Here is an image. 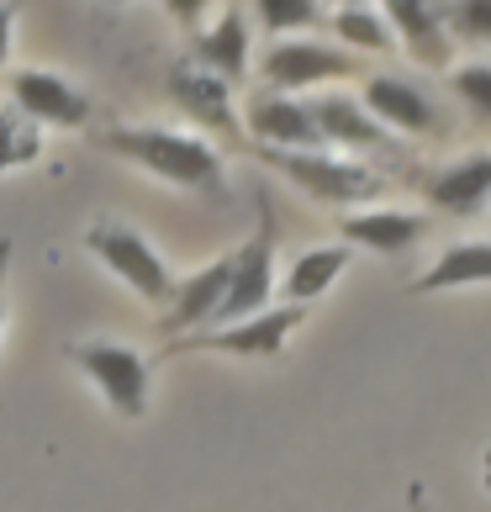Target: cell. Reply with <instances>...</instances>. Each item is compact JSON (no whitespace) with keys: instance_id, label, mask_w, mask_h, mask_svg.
<instances>
[{"instance_id":"6da1fadb","label":"cell","mask_w":491,"mask_h":512,"mask_svg":"<svg viewBox=\"0 0 491 512\" xmlns=\"http://www.w3.org/2000/svg\"><path fill=\"white\" fill-rule=\"evenodd\" d=\"M101 148L169 185H185V191H222V159L206 138H185V132L164 127H117L101 138Z\"/></svg>"},{"instance_id":"7a4b0ae2","label":"cell","mask_w":491,"mask_h":512,"mask_svg":"<svg viewBox=\"0 0 491 512\" xmlns=\"http://www.w3.org/2000/svg\"><path fill=\"white\" fill-rule=\"evenodd\" d=\"M85 249L96 254L117 280H127L143 301H154V307H169V301H175V275H169V264L159 259V249L138 233V227L101 222V227L85 233Z\"/></svg>"},{"instance_id":"3957f363","label":"cell","mask_w":491,"mask_h":512,"mask_svg":"<svg viewBox=\"0 0 491 512\" xmlns=\"http://www.w3.org/2000/svg\"><path fill=\"white\" fill-rule=\"evenodd\" d=\"M259 159L280 169L291 185H301L312 201L323 206H354V201H370L381 196V175L354 159H338V154H286V148H259Z\"/></svg>"},{"instance_id":"277c9868","label":"cell","mask_w":491,"mask_h":512,"mask_svg":"<svg viewBox=\"0 0 491 512\" xmlns=\"http://www.w3.org/2000/svg\"><path fill=\"white\" fill-rule=\"evenodd\" d=\"M270 291H275V206L259 196V233L233 254V280H228V301L212 322L233 328L243 317H259L270 307Z\"/></svg>"},{"instance_id":"5b68a950","label":"cell","mask_w":491,"mask_h":512,"mask_svg":"<svg viewBox=\"0 0 491 512\" xmlns=\"http://www.w3.org/2000/svg\"><path fill=\"white\" fill-rule=\"evenodd\" d=\"M69 359L101 386L117 417L148 412V359L127 344H69Z\"/></svg>"},{"instance_id":"8992f818","label":"cell","mask_w":491,"mask_h":512,"mask_svg":"<svg viewBox=\"0 0 491 512\" xmlns=\"http://www.w3.org/2000/svg\"><path fill=\"white\" fill-rule=\"evenodd\" d=\"M296 322H307V307H275V312H259V317H243L233 328H206L191 333L169 349H201V354H238V359H275L286 333Z\"/></svg>"},{"instance_id":"52a82bcc","label":"cell","mask_w":491,"mask_h":512,"mask_svg":"<svg viewBox=\"0 0 491 512\" xmlns=\"http://www.w3.org/2000/svg\"><path fill=\"white\" fill-rule=\"evenodd\" d=\"M6 85H11V106H16L22 122L85 127V117H90V96H80V90L53 69H16Z\"/></svg>"},{"instance_id":"ba28073f","label":"cell","mask_w":491,"mask_h":512,"mask_svg":"<svg viewBox=\"0 0 491 512\" xmlns=\"http://www.w3.org/2000/svg\"><path fill=\"white\" fill-rule=\"evenodd\" d=\"M354 74V59L344 48H328V43H275L264 53V80H270L280 96H301L312 85H328V80H344Z\"/></svg>"},{"instance_id":"9c48e42d","label":"cell","mask_w":491,"mask_h":512,"mask_svg":"<svg viewBox=\"0 0 491 512\" xmlns=\"http://www.w3.org/2000/svg\"><path fill=\"white\" fill-rule=\"evenodd\" d=\"M360 106L381 127H396V132H428V138H433V132H444L439 106H433L412 80H396V74H375V80H365Z\"/></svg>"},{"instance_id":"30bf717a","label":"cell","mask_w":491,"mask_h":512,"mask_svg":"<svg viewBox=\"0 0 491 512\" xmlns=\"http://www.w3.org/2000/svg\"><path fill=\"white\" fill-rule=\"evenodd\" d=\"M249 132L259 138V148H286V154H296V148H323L312 106L296 96H280V90L249 101Z\"/></svg>"},{"instance_id":"8fae6325","label":"cell","mask_w":491,"mask_h":512,"mask_svg":"<svg viewBox=\"0 0 491 512\" xmlns=\"http://www.w3.org/2000/svg\"><path fill=\"white\" fill-rule=\"evenodd\" d=\"M228 280H233V254H222L212 264H201L196 275L175 280V301L164 307V328L169 333H191L201 322H212L228 301Z\"/></svg>"},{"instance_id":"7c38bea8","label":"cell","mask_w":491,"mask_h":512,"mask_svg":"<svg viewBox=\"0 0 491 512\" xmlns=\"http://www.w3.org/2000/svg\"><path fill=\"white\" fill-rule=\"evenodd\" d=\"M391 37H402L407 53L428 69H449V27L439 6H418V0H391L381 11Z\"/></svg>"},{"instance_id":"4fadbf2b","label":"cell","mask_w":491,"mask_h":512,"mask_svg":"<svg viewBox=\"0 0 491 512\" xmlns=\"http://www.w3.org/2000/svg\"><path fill=\"white\" fill-rule=\"evenodd\" d=\"M307 106H312V122L323 132V143H338V148H386L391 143L386 127L354 96H344V90H323V96L307 101Z\"/></svg>"},{"instance_id":"5bb4252c","label":"cell","mask_w":491,"mask_h":512,"mask_svg":"<svg viewBox=\"0 0 491 512\" xmlns=\"http://www.w3.org/2000/svg\"><path fill=\"white\" fill-rule=\"evenodd\" d=\"M423 233H428L423 212H349L338 222V238L360 243L370 254H407Z\"/></svg>"},{"instance_id":"9a60e30c","label":"cell","mask_w":491,"mask_h":512,"mask_svg":"<svg viewBox=\"0 0 491 512\" xmlns=\"http://www.w3.org/2000/svg\"><path fill=\"white\" fill-rule=\"evenodd\" d=\"M428 201L449 217L486 212V201H491V154H476V159H460V164L439 169V175L428 180Z\"/></svg>"},{"instance_id":"2e32d148","label":"cell","mask_w":491,"mask_h":512,"mask_svg":"<svg viewBox=\"0 0 491 512\" xmlns=\"http://www.w3.org/2000/svg\"><path fill=\"white\" fill-rule=\"evenodd\" d=\"M169 96H175L201 127L212 132H233V101H228V85L217 74H206L201 64H175L169 69Z\"/></svg>"},{"instance_id":"e0dca14e","label":"cell","mask_w":491,"mask_h":512,"mask_svg":"<svg viewBox=\"0 0 491 512\" xmlns=\"http://www.w3.org/2000/svg\"><path fill=\"white\" fill-rule=\"evenodd\" d=\"M491 280V238H476V243H449V249L433 259V270L418 280V296H433V291H460V286H486Z\"/></svg>"},{"instance_id":"ac0fdd59","label":"cell","mask_w":491,"mask_h":512,"mask_svg":"<svg viewBox=\"0 0 491 512\" xmlns=\"http://www.w3.org/2000/svg\"><path fill=\"white\" fill-rule=\"evenodd\" d=\"M349 270V243H333V249H307L286 280H280V291H286V307H312L317 296H323L338 275Z\"/></svg>"},{"instance_id":"d6986e66","label":"cell","mask_w":491,"mask_h":512,"mask_svg":"<svg viewBox=\"0 0 491 512\" xmlns=\"http://www.w3.org/2000/svg\"><path fill=\"white\" fill-rule=\"evenodd\" d=\"M201 69L217 74L222 85L243 80V69H249V27H243V11H222V22L201 37Z\"/></svg>"},{"instance_id":"ffe728a7","label":"cell","mask_w":491,"mask_h":512,"mask_svg":"<svg viewBox=\"0 0 491 512\" xmlns=\"http://www.w3.org/2000/svg\"><path fill=\"white\" fill-rule=\"evenodd\" d=\"M333 32H338V43H354V48H365V53H391L396 48L386 16L381 11H365V6L333 11Z\"/></svg>"},{"instance_id":"44dd1931","label":"cell","mask_w":491,"mask_h":512,"mask_svg":"<svg viewBox=\"0 0 491 512\" xmlns=\"http://www.w3.org/2000/svg\"><path fill=\"white\" fill-rule=\"evenodd\" d=\"M449 85H455V96L476 111V117L491 122V64H460V69H449Z\"/></svg>"},{"instance_id":"7402d4cb","label":"cell","mask_w":491,"mask_h":512,"mask_svg":"<svg viewBox=\"0 0 491 512\" xmlns=\"http://www.w3.org/2000/svg\"><path fill=\"white\" fill-rule=\"evenodd\" d=\"M254 16H259L270 32H291V27L323 22V6H312V0H259Z\"/></svg>"},{"instance_id":"603a6c76","label":"cell","mask_w":491,"mask_h":512,"mask_svg":"<svg viewBox=\"0 0 491 512\" xmlns=\"http://www.w3.org/2000/svg\"><path fill=\"white\" fill-rule=\"evenodd\" d=\"M32 154H37V138L22 127V117H16V111H0V175L16 164H27Z\"/></svg>"},{"instance_id":"cb8c5ba5","label":"cell","mask_w":491,"mask_h":512,"mask_svg":"<svg viewBox=\"0 0 491 512\" xmlns=\"http://www.w3.org/2000/svg\"><path fill=\"white\" fill-rule=\"evenodd\" d=\"M444 22H455L449 32L465 43H491V0H465V6L444 11Z\"/></svg>"},{"instance_id":"d4e9b609","label":"cell","mask_w":491,"mask_h":512,"mask_svg":"<svg viewBox=\"0 0 491 512\" xmlns=\"http://www.w3.org/2000/svg\"><path fill=\"white\" fill-rule=\"evenodd\" d=\"M6 270H11V243L0 238V322H6Z\"/></svg>"},{"instance_id":"484cf974","label":"cell","mask_w":491,"mask_h":512,"mask_svg":"<svg viewBox=\"0 0 491 512\" xmlns=\"http://www.w3.org/2000/svg\"><path fill=\"white\" fill-rule=\"evenodd\" d=\"M11 59V6H0V64Z\"/></svg>"}]
</instances>
